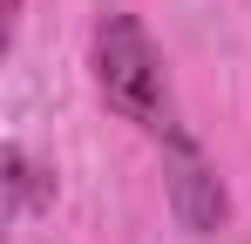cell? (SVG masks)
Returning a JSON list of instances; mask_svg holds the SVG:
<instances>
[{"label":"cell","instance_id":"1","mask_svg":"<svg viewBox=\"0 0 251 244\" xmlns=\"http://www.w3.org/2000/svg\"><path fill=\"white\" fill-rule=\"evenodd\" d=\"M88 68H95V88H102V102H109L123 122L150 129V136H170V129H183V122H176V102H170L163 54H156V41H150V27H143L136 14H102V21H95Z\"/></svg>","mask_w":251,"mask_h":244},{"label":"cell","instance_id":"2","mask_svg":"<svg viewBox=\"0 0 251 244\" xmlns=\"http://www.w3.org/2000/svg\"><path fill=\"white\" fill-rule=\"evenodd\" d=\"M163 197H170L176 231H190V238H217L231 224V190H224L217 163L204 156V143L190 129L163 136Z\"/></svg>","mask_w":251,"mask_h":244},{"label":"cell","instance_id":"3","mask_svg":"<svg viewBox=\"0 0 251 244\" xmlns=\"http://www.w3.org/2000/svg\"><path fill=\"white\" fill-rule=\"evenodd\" d=\"M0 170H7V176H0V183H7V224H21L27 210L54 203V176H48V170H34L21 143H7V149H0Z\"/></svg>","mask_w":251,"mask_h":244}]
</instances>
